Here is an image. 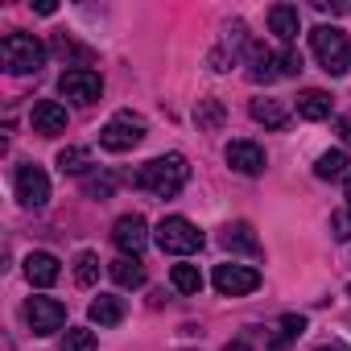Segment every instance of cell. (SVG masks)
Masks as SVG:
<instances>
[{
	"instance_id": "cell-1",
	"label": "cell",
	"mask_w": 351,
	"mask_h": 351,
	"mask_svg": "<svg viewBox=\"0 0 351 351\" xmlns=\"http://www.w3.org/2000/svg\"><path fill=\"white\" fill-rule=\"evenodd\" d=\"M132 182H136L141 191L157 195V199H173V195H178V191L191 182V161H186L182 153L153 157V161H145V165L132 173Z\"/></svg>"
},
{
	"instance_id": "cell-2",
	"label": "cell",
	"mask_w": 351,
	"mask_h": 351,
	"mask_svg": "<svg viewBox=\"0 0 351 351\" xmlns=\"http://www.w3.org/2000/svg\"><path fill=\"white\" fill-rule=\"evenodd\" d=\"M310 50L318 58V66L326 75H347V62H351V46H347V34L335 29V25H314L310 29Z\"/></svg>"
},
{
	"instance_id": "cell-3",
	"label": "cell",
	"mask_w": 351,
	"mask_h": 351,
	"mask_svg": "<svg viewBox=\"0 0 351 351\" xmlns=\"http://www.w3.org/2000/svg\"><path fill=\"white\" fill-rule=\"evenodd\" d=\"M153 240H157V248L169 252V256H191V252L203 248V232H199L186 215H165V219L153 228Z\"/></svg>"
},
{
	"instance_id": "cell-4",
	"label": "cell",
	"mask_w": 351,
	"mask_h": 351,
	"mask_svg": "<svg viewBox=\"0 0 351 351\" xmlns=\"http://www.w3.org/2000/svg\"><path fill=\"white\" fill-rule=\"evenodd\" d=\"M0 58L9 75H38L46 66V46L34 34H9L0 42Z\"/></svg>"
},
{
	"instance_id": "cell-5",
	"label": "cell",
	"mask_w": 351,
	"mask_h": 351,
	"mask_svg": "<svg viewBox=\"0 0 351 351\" xmlns=\"http://www.w3.org/2000/svg\"><path fill=\"white\" fill-rule=\"evenodd\" d=\"M141 141H145V120L132 116V112H116V116L99 128V145H104L108 153H128V149H136Z\"/></svg>"
},
{
	"instance_id": "cell-6",
	"label": "cell",
	"mask_w": 351,
	"mask_h": 351,
	"mask_svg": "<svg viewBox=\"0 0 351 351\" xmlns=\"http://www.w3.org/2000/svg\"><path fill=\"white\" fill-rule=\"evenodd\" d=\"M13 186H17V203H21L25 211H42V207L50 203V178H46V169L34 165V161L17 165Z\"/></svg>"
},
{
	"instance_id": "cell-7",
	"label": "cell",
	"mask_w": 351,
	"mask_h": 351,
	"mask_svg": "<svg viewBox=\"0 0 351 351\" xmlns=\"http://www.w3.org/2000/svg\"><path fill=\"white\" fill-rule=\"evenodd\" d=\"M58 91H62L66 99H75V104H95V99L104 95V79H99V71H91V66H71V71H62Z\"/></svg>"
},
{
	"instance_id": "cell-8",
	"label": "cell",
	"mask_w": 351,
	"mask_h": 351,
	"mask_svg": "<svg viewBox=\"0 0 351 351\" xmlns=\"http://www.w3.org/2000/svg\"><path fill=\"white\" fill-rule=\"evenodd\" d=\"M112 240H116V248L124 252V256H136L141 261V252L149 248V223L132 211V215H120L116 219V228H112Z\"/></svg>"
},
{
	"instance_id": "cell-9",
	"label": "cell",
	"mask_w": 351,
	"mask_h": 351,
	"mask_svg": "<svg viewBox=\"0 0 351 351\" xmlns=\"http://www.w3.org/2000/svg\"><path fill=\"white\" fill-rule=\"evenodd\" d=\"M25 318H29V330L34 335H54L66 322V306L54 302V298H29L25 302Z\"/></svg>"
},
{
	"instance_id": "cell-10",
	"label": "cell",
	"mask_w": 351,
	"mask_h": 351,
	"mask_svg": "<svg viewBox=\"0 0 351 351\" xmlns=\"http://www.w3.org/2000/svg\"><path fill=\"white\" fill-rule=\"evenodd\" d=\"M215 289L223 298H244V293L261 289V273L248 269V265H219L215 269Z\"/></svg>"
},
{
	"instance_id": "cell-11",
	"label": "cell",
	"mask_w": 351,
	"mask_h": 351,
	"mask_svg": "<svg viewBox=\"0 0 351 351\" xmlns=\"http://www.w3.org/2000/svg\"><path fill=\"white\" fill-rule=\"evenodd\" d=\"M223 157H228V165H232L236 173H248V178L265 173V149H261L256 141H232V145L223 149Z\"/></svg>"
},
{
	"instance_id": "cell-12",
	"label": "cell",
	"mask_w": 351,
	"mask_h": 351,
	"mask_svg": "<svg viewBox=\"0 0 351 351\" xmlns=\"http://www.w3.org/2000/svg\"><path fill=\"white\" fill-rule=\"evenodd\" d=\"M244 62H248V79H256V83H273L281 75L277 71V54L265 42H248L244 46Z\"/></svg>"
},
{
	"instance_id": "cell-13",
	"label": "cell",
	"mask_w": 351,
	"mask_h": 351,
	"mask_svg": "<svg viewBox=\"0 0 351 351\" xmlns=\"http://www.w3.org/2000/svg\"><path fill=\"white\" fill-rule=\"evenodd\" d=\"M29 124H34V132H42V136H58V132H66V108L54 104V99H42V104H34Z\"/></svg>"
},
{
	"instance_id": "cell-14",
	"label": "cell",
	"mask_w": 351,
	"mask_h": 351,
	"mask_svg": "<svg viewBox=\"0 0 351 351\" xmlns=\"http://www.w3.org/2000/svg\"><path fill=\"white\" fill-rule=\"evenodd\" d=\"M25 277H29V285L50 289V285L62 277V265H58L54 252H29V256H25Z\"/></svg>"
},
{
	"instance_id": "cell-15",
	"label": "cell",
	"mask_w": 351,
	"mask_h": 351,
	"mask_svg": "<svg viewBox=\"0 0 351 351\" xmlns=\"http://www.w3.org/2000/svg\"><path fill=\"white\" fill-rule=\"evenodd\" d=\"M219 244L228 248V252H244V256H261L265 248H261V240H256V232H252V223H228L223 228V236H219Z\"/></svg>"
},
{
	"instance_id": "cell-16",
	"label": "cell",
	"mask_w": 351,
	"mask_h": 351,
	"mask_svg": "<svg viewBox=\"0 0 351 351\" xmlns=\"http://www.w3.org/2000/svg\"><path fill=\"white\" fill-rule=\"evenodd\" d=\"M269 29H273L285 46H293V38H298V29H302L298 5H273V9H269Z\"/></svg>"
},
{
	"instance_id": "cell-17",
	"label": "cell",
	"mask_w": 351,
	"mask_h": 351,
	"mask_svg": "<svg viewBox=\"0 0 351 351\" xmlns=\"http://www.w3.org/2000/svg\"><path fill=\"white\" fill-rule=\"evenodd\" d=\"M330 108H335V99H330L322 87H310V91L298 95V116H302V120H326Z\"/></svg>"
},
{
	"instance_id": "cell-18",
	"label": "cell",
	"mask_w": 351,
	"mask_h": 351,
	"mask_svg": "<svg viewBox=\"0 0 351 351\" xmlns=\"http://www.w3.org/2000/svg\"><path fill=\"white\" fill-rule=\"evenodd\" d=\"M87 314H91V322H95V326H120V322H124V302H120V298H112V293H99V298L91 302V310H87Z\"/></svg>"
},
{
	"instance_id": "cell-19",
	"label": "cell",
	"mask_w": 351,
	"mask_h": 351,
	"mask_svg": "<svg viewBox=\"0 0 351 351\" xmlns=\"http://www.w3.org/2000/svg\"><path fill=\"white\" fill-rule=\"evenodd\" d=\"M248 112H252V120L265 124V128H285V120H289V112H285L281 99H252Z\"/></svg>"
},
{
	"instance_id": "cell-20",
	"label": "cell",
	"mask_w": 351,
	"mask_h": 351,
	"mask_svg": "<svg viewBox=\"0 0 351 351\" xmlns=\"http://www.w3.org/2000/svg\"><path fill=\"white\" fill-rule=\"evenodd\" d=\"M112 281L120 289H141L145 285V265L136 256H120V261H112Z\"/></svg>"
},
{
	"instance_id": "cell-21",
	"label": "cell",
	"mask_w": 351,
	"mask_h": 351,
	"mask_svg": "<svg viewBox=\"0 0 351 351\" xmlns=\"http://www.w3.org/2000/svg\"><path fill=\"white\" fill-rule=\"evenodd\" d=\"M343 173H347V153L343 149H326L314 161V178H322V182H335V178H343Z\"/></svg>"
},
{
	"instance_id": "cell-22",
	"label": "cell",
	"mask_w": 351,
	"mask_h": 351,
	"mask_svg": "<svg viewBox=\"0 0 351 351\" xmlns=\"http://www.w3.org/2000/svg\"><path fill=\"white\" fill-rule=\"evenodd\" d=\"M195 120H199L203 132H219L223 128V104L219 99H199L195 104Z\"/></svg>"
},
{
	"instance_id": "cell-23",
	"label": "cell",
	"mask_w": 351,
	"mask_h": 351,
	"mask_svg": "<svg viewBox=\"0 0 351 351\" xmlns=\"http://www.w3.org/2000/svg\"><path fill=\"white\" fill-rule=\"evenodd\" d=\"M58 169H62V173H87V169H91V149L66 145V149L58 153Z\"/></svg>"
},
{
	"instance_id": "cell-24",
	"label": "cell",
	"mask_w": 351,
	"mask_h": 351,
	"mask_svg": "<svg viewBox=\"0 0 351 351\" xmlns=\"http://www.w3.org/2000/svg\"><path fill=\"white\" fill-rule=\"evenodd\" d=\"M302 330H306V318H302V314H285V318L277 322V335H273V343H269V347H273V351H285Z\"/></svg>"
},
{
	"instance_id": "cell-25",
	"label": "cell",
	"mask_w": 351,
	"mask_h": 351,
	"mask_svg": "<svg viewBox=\"0 0 351 351\" xmlns=\"http://www.w3.org/2000/svg\"><path fill=\"white\" fill-rule=\"evenodd\" d=\"M169 281H173V289H178V293H199V289H203V273H199V265H173Z\"/></svg>"
},
{
	"instance_id": "cell-26",
	"label": "cell",
	"mask_w": 351,
	"mask_h": 351,
	"mask_svg": "<svg viewBox=\"0 0 351 351\" xmlns=\"http://www.w3.org/2000/svg\"><path fill=\"white\" fill-rule=\"evenodd\" d=\"M75 281H79L83 289L99 281V256H95V252H79V256H75Z\"/></svg>"
},
{
	"instance_id": "cell-27",
	"label": "cell",
	"mask_w": 351,
	"mask_h": 351,
	"mask_svg": "<svg viewBox=\"0 0 351 351\" xmlns=\"http://www.w3.org/2000/svg\"><path fill=\"white\" fill-rule=\"evenodd\" d=\"M62 351H99V339L87 326H71L66 339H62Z\"/></svg>"
},
{
	"instance_id": "cell-28",
	"label": "cell",
	"mask_w": 351,
	"mask_h": 351,
	"mask_svg": "<svg viewBox=\"0 0 351 351\" xmlns=\"http://www.w3.org/2000/svg\"><path fill=\"white\" fill-rule=\"evenodd\" d=\"M277 71H281V75H289V79H293V75H302V54H298V46H285V50L277 54Z\"/></svg>"
},
{
	"instance_id": "cell-29",
	"label": "cell",
	"mask_w": 351,
	"mask_h": 351,
	"mask_svg": "<svg viewBox=\"0 0 351 351\" xmlns=\"http://www.w3.org/2000/svg\"><path fill=\"white\" fill-rule=\"evenodd\" d=\"M54 50H58L62 58L71 54V58H83V62H91V50H83V46H79V42H71L66 34H58V38H54Z\"/></svg>"
},
{
	"instance_id": "cell-30",
	"label": "cell",
	"mask_w": 351,
	"mask_h": 351,
	"mask_svg": "<svg viewBox=\"0 0 351 351\" xmlns=\"http://www.w3.org/2000/svg\"><path fill=\"white\" fill-rule=\"evenodd\" d=\"M116 191V178H112V173H104V178H87V195L91 199H108Z\"/></svg>"
},
{
	"instance_id": "cell-31",
	"label": "cell",
	"mask_w": 351,
	"mask_h": 351,
	"mask_svg": "<svg viewBox=\"0 0 351 351\" xmlns=\"http://www.w3.org/2000/svg\"><path fill=\"white\" fill-rule=\"evenodd\" d=\"M330 236L335 240H351V211H335L330 215Z\"/></svg>"
},
{
	"instance_id": "cell-32",
	"label": "cell",
	"mask_w": 351,
	"mask_h": 351,
	"mask_svg": "<svg viewBox=\"0 0 351 351\" xmlns=\"http://www.w3.org/2000/svg\"><path fill=\"white\" fill-rule=\"evenodd\" d=\"M314 9H318V13H351L347 0H339V5H330V0H314Z\"/></svg>"
},
{
	"instance_id": "cell-33",
	"label": "cell",
	"mask_w": 351,
	"mask_h": 351,
	"mask_svg": "<svg viewBox=\"0 0 351 351\" xmlns=\"http://www.w3.org/2000/svg\"><path fill=\"white\" fill-rule=\"evenodd\" d=\"M335 128H339V136H343V145H351V116H343V120H339Z\"/></svg>"
},
{
	"instance_id": "cell-34",
	"label": "cell",
	"mask_w": 351,
	"mask_h": 351,
	"mask_svg": "<svg viewBox=\"0 0 351 351\" xmlns=\"http://www.w3.org/2000/svg\"><path fill=\"white\" fill-rule=\"evenodd\" d=\"M314 351H351V347H343V343H322V347H314Z\"/></svg>"
},
{
	"instance_id": "cell-35",
	"label": "cell",
	"mask_w": 351,
	"mask_h": 351,
	"mask_svg": "<svg viewBox=\"0 0 351 351\" xmlns=\"http://www.w3.org/2000/svg\"><path fill=\"white\" fill-rule=\"evenodd\" d=\"M343 195H347V203H351V173H347V182H343Z\"/></svg>"
},
{
	"instance_id": "cell-36",
	"label": "cell",
	"mask_w": 351,
	"mask_h": 351,
	"mask_svg": "<svg viewBox=\"0 0 351 351\" xmlns=\"http://www.w3.org/2000/svg\"><path fill=\"white\" fill-rule=\"evenodd\" d=\"M228 351H248V347H244V343H236V347H228Z\"/></svg>"
},
{
	"instance_id": "cell-37",
	"label": "cell",
	"mask_w": 351,
	"mask_h": 351,
	"mask_svg": "<svg viewBox=\"0 0 351 351\" xmlns=\"http://www.w3.org/2000/svg\"><path fill=\"white\" fill-rule=\"evenodd\" d=\"M347 293H351V285H347Z\"/></svg>"
}]
</instances>
